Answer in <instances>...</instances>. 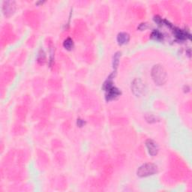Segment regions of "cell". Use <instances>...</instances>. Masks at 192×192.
<instances>
[{
    "label": "cell",
    "mask_w": 192,
    "mask_h": 192,
    "mask_svg": "<svg viewBox=\"0 0 192 192\" xmlns=\"http://www.w3.org/2000/svg\"><path fill=\"white\" fill-rule=\"evenodd\" d=\"M183 90H184L185 92H188L190 91V87L188 86H185L184 88H183Z\"/></svg>",
    "instance_id": "ac0fdd59"
},
{
    "label": "cell",
    "mask_w": 192,
    "mask_h": 192,
    "mask_svg": "<svg viewBox=\"0 0 192 192\" xmlns=\"http://www.w3.org/2000/svg\"><path fill=\"white\" fill-rule=\"evenodd\" d=\"M74 46H75V44H74V41L72 40V38H68L65 40L63 42V47L65 50L71 51V50H73Z\"/></svg>",
    "instance_id": "7c38bea8"
},
{
    "label": "cell",
    "mask_w": 192,
    "mask_h": 192,
    "mask_svg": "<svg viewBox=\"0 0 192 192\" xmlns=\"http://www.w3.org/2000/svg\"><path fill=\"white\" fill-rule=\"evenodd\" d=\"M116 74H117V71H113L107 77V80L104 82L103 85H102V89L105 91V92H107L109 89H110L112 87L114 86L113 79L114 77H115Z\"/></svg>",
    "instance_id": "ba28073f"
},
{
    "label": "cell",
    "mask_w": 192,
    "mask_h": 192,
    "mask_svg": "<svg viewBox=\"0 0 192 192\" xmlns=\"http://www.w3.org/2000/svg\"><path fill=\"white\" fill-rule=\"evenodd\" d=\"M173 34H174L175 37L180 41H183V40L190 39L191 38V34L188 33V31H185V30L180 29L176 27H173Z\"/></svg>",
    "instance_id": "52a82bcc"
},
{
    "label": "cell",
    "mask_w": 192,
    "mask_h": 192,
    "mask_svg": "<svg viewBox=\"0 0 192 192\" xmlns=\"http://www.w3.org/2000/svg\"><path fill=\"white\" fill-rule=\"evenodd\" d=\"M121 56H122V53L118 51L113 56V71H117V69L119 65Z\"/></svg>",
    "instance_id": "30bf717a"
},
{
    "label": "cell",
    "mask_w": 192,
    "mask_h": 192,
    "mask_svg": "<svg viewBox=\"0 0 192 192\" xmlns=\"http://www.w3.org/2000/svg\"><path fill=\"white\" fill-rule=\"evenodd\" d=\"M158 172V167L156 164L152 163H146L141 165L137 171V176L140 178L148 177L153 176Z\"/></svg>",
    "instance_id": "7a4b0ae2"
},
{
    "label": "cell",
    "mask_w": 192,
    "mask_h": 192,
    "mask_svg": "<svg viewBox=\"0 0 192 192\" xmlns=\"http://www.w3.org/2000/svg\"><path fill=\"white\" fill-rule=\"evenodd\" d=\"M44 2H37L36 4H43Z\"/></svg>",
    "instance_id": "d6986e66"
},
{
    "label": "cell",
    "mask_w": 192,
    "mask_h": 192,
    "mask_svg": "<svg viewBox=\"0 0 192 192\" xmlns=\"http://www.w3.org/2000/svg\"><path fill=\"white\" fill-rule=\"evenodd\" d=\"M131 89L134 95L140 97V96L144 95L146 89L144 83L140 79L136 78L131 82Z\"/></svg>",
    "instance_id": "3957f363"
},
{
    "label": "cell",
    "mask_w": 192,
    "mask_h": 192,
    "mask_svg": "<svg viewBox=\"0 0 192 192\" xmlns=\"http://www.w3.org/2000/svg\"><path fill=\"white\" fill-rule=\"evenodd\" d=\"M77 125L79 128L83 127V126L86 125V121H84L83 119H80V118H78L77 120Z\"/></svg>",
    "instance_id": "2e32d148"
},
{
    "label": "cell",
    "mask_w": 192,
    "mask_h": 192,
    "mask_svg": "<svg viewBox=\"0 0 192 192\" xmlns=\"http://www.w3.org/2000/svg\"><path fill=\"white\" fill-rule=\"evenodd\" d=\"M16 11V4L14 1H5L2 4V12L6 17H11Z\"/></svg>",
    "instance_id": "277c9868"
},
{
    "label": "cell",
    "mask_w": 192,
    "mask_h": 192,
    "mask_svg": "<svg viewBox=\"0 0 192 192\" xmlns=\"http://www.w3.org/2000/svg\"><path fill=\"white\" fill-rule=\"evenodd\" d=\"M146 147L148 152L151 156H156L159 152V146L157 143L152 139H148L146 140Z\"/></svg>",
    "instance_id": "5b68a950"
},
{
    "label": "cell",
    "mask_w": 192,
    "mask_h": 192,
    "mask_svg": "<svg viewBox=\"0 0 192 192\" xmlns=\"http://www.w3.org/2000/svg\"><path fill=\"white\" fill-rule=\"evenodd\" d=\"M151 76L155 83L158 86L164 85L167 82V71L165 68L160 64L155 65L151 71Z\"/></svg>",
    "instance_id": "6da1fadb"
},
{
    "label": "cell",
    "mask_w": 192,
    "mask_h": 192,
    "mask_svg": "<svg viewBox=\"0 0 192 192\" xmlns=\"http://www.w3.org/2000/svg\"><path fill=\"white\" fill-rule=\"evenodd\" d=\"M154 21L156 22V23L158 25V26H161V25H163V20L161 19V17H160L159 16H155L154 17Z\"/></svg>",
    "instance_id": "e0dca14e"
},
{
    "label": "cell",
    "mask_w": 192,
    "mask_h": 192,
    "mask_svg": "<svg viewBox=\"0 0 192 192\" xmlns=\"http://www.w3.org/2000/svg\"><path fill=\"white\" fill-rule=\"evenodd\" d=\"M117 41L119 45H125L130 41V35L127 33H119L117 35Z\"/></svg>",
    "instance_id": "9c48e42d"
},
{
    "label": "cell",
    "mask_w": 192,
    "mask_h": 192,
    "mask_svg": "<svg viewBox=\"0 0 192 192\" xmlns=\"http://www.w3.org/2000/svg\"><path fill=\"white\" fill-rule=\"evenodd\" d=\"M148 28H149V25H148L147 23H142L138 26L137 29H139L140 31H144V30H146Z\"/></svg>",
    "instance_id": "9a60e30c"
},
{
    "label": "cell",
    "mask_w": 192,
    "mask_h": 192,
    "mask_svg": "<svg viewBox=\"0 0 192 192\" xmlns=\"http://www.w3.org/2000/svg\"><path fill=\"white\" fill-rule=\"evenodd\" d=\"M46 61V55L43 50H40L38 52V56H37V62L39 64H44Z\"/></svg>",
    "instance_id": "4fadbf2b"
},
{
    "label": "cell",
    "mask_w": 192,
    "mask_h": 192,
    "mask_svg": "<svg viewBox=\"0 0 192 192\" xmlns=\"http://www.w3.org/2000/svg\"><path fill=\"white\" fill-rule=\"evenodd\" d=\"M146 120L149 123H155V122H158L159 121L158 119V118L156 117V116L152 115V114H150V115H148L146 117Z\"/></svg>",
    "instance_id": "5bb4252c"
},
{
    "label": "cell",
    "mask_w": 192,
    "mask_h": 192,
    "mask_svg": "<svg viewBox=\"0 0 192 192\" xmlns=\"http://www.w3.org/2000/svg\"><path fill=\"white\" fill-rule=\"evenodd\" d=\"M152 39L155 40V41H162L163 38H164V35L160 31H158V29H155L152 32L151 35H150Z\"/></svg>",
    "instance_id": "8fae6325"
},
{
    "label": "cell",
    "mask_w": 192,
    "mask_h": 192,
    "mask_svg": "<svg viewBox=\"0 0 192 192\" xmlns=\"http://www.w3.org/2000/svg\"><path fill=\"white\" fill-rule=\"evenodd\" d=\"M121 94H122L121 91L117 87L113 86L106 92L105 99L107 102H110V101L117 99L119 96L121 95Z\"/></svg>",
    "instance_id": "8992f818"
}]
</instances>
